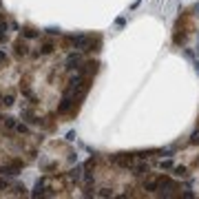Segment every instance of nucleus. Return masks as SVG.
<instances>
[{
    "label": "nucleus",
    "mask_w": 199,
    "mask_h": 199,
    "mask_svg": "<svg viewBox=\"0 0 199 199\" xmlns=\"http://www.w3.org/2000/svg\"><path fill=\"white\" fill-rule=\"evenodd\" d=\"M71 104H73V100H71V95H64V100H62V104L58 106L60 113H66V111L71 109Z\"/></svg>",
    "instance_id": "2"
},
{
    "label": "nucleus",
    "mask_w": 199,
    "mask_h": 199,
    "mask_svg": "<svg viewBox=\"0 0 199 199\" xmlns=\"http://www.w3.org/2000/svg\"><path fill=\"white\" fill-rule=\"evenodd\" d=\"M71 42H73V47H75V49L91 51V40L86 38V35H73V38H71Z\"/></svg>",
    "instance_id": "1"
},
{
    "label": "nucleus",
    "mask_w": 199,
    "mask_h": 199,
    "mask_svg": "<svg viewBox=\"0 0 199 199\" xmlns=\"http://www.w3.org/2000/svg\"><path fill=\"white\" fill-rule=\"evenodd\" d=\"M2 60H5V53H2V51H0V62H2Z\"/></svg>",
    "instance_id": "17"
},
{
    "label": "nucleus",
    "mask_w": 199,
    "mask_h": 199,
    "mask_svg": "<svg viewBox=\"0 0 199 199\" xmlns=\"http://www.w3.org/2000/svg\"><path fill=\"white\" fill-rule=\"evenodd\" d=\"M175 175H179V177L186 175V168H184V166H177V168H175Z\"/></svg>",
    "instance_id": "9"
},
{
    "label": "nucleus",
    "mask_w": 199,
    "mask_h": 199,
    "mask_svg": "<svg viewBox=\"0 0 199 199\" xmlns=\"http://www.w3.org/2000/svg\"><path fill=\"white\" fill-rule=\"evenodd\" d=\"M16 128H18V133H27V131H29L25 124H16Z\"/></svg>",
    "instance_id": "10"
},
{
    "label": "nucleus",
    "mask_w": 199,
    "mask_h": 199,
    "mask_svg": "<svg viewBox=\"0 0 199 199\" xmlns=\"http://www.w3.org/2000/svg\"><path fill=\"white\" fill-rule=\"evenodd\" d=\"M137 173H148V166H144V164L137 166Z\"/></svg>",
    "instance_id": "14"
},
{
    "label": "nucleus",
    "mask_w": 199,
    "mask_h": 199,
    "mask_svg": "<svg viewBox=\"0 0 199 199\" xmlns=\"http://www.w3.org/2000/svg\"><path fill=\"white\" fill-rule=\"evenodd\" d=\"M193 142H195V144L199 142V133H195V135H193Z\"/></svg>",
    "instance_id": "15"
},
{
    "label": "nucleus",
    "mask_w": 199,
    "mask_h": 199,
    "mask_svg": "<svg viewBox=\"0 0 199 199\" xmlns=\"http://www.w3.org/2000/svg\"><path fill=\"white\" fill-rule=\"evenodd\" d=\"M51 51H53V44H44L42 47V53H51Z\"/></svg>",
    "instance_id": "11"
},
{
    "label": "nucleus",
    "mask_w": 199,
    "mask_h": 199,
    "mask_svg": "<svg viewBox=\"0 0 199 199\" xmlns=\"http://www.w3.org/2000/svg\"><path fill=\"white\" fill-rule=\"evenodd\" d=\"M97 195H100V197H111V190H106V188H104V190H100Z\"/></svg>",
    "instance_id": "13"
},
{
    "label": "nucleus",
    "mask_w": 199,
    "mask_h": 199,
    "mask_svg": "<svg viewBox=\"0 0 199 199\" xmlns=\"http://www.w3.org/2000/svg\"><path fill=\"white\" fill-rule=\"evenodd\" d=\"M2 175H18V166H7V168H0Z\"/></svg>",
    "instance_id": "4"
},
{
    "label": "nucleus",
    "mask_w": 199,
    "mask_h": 199,
    "mask_svg": "<svg viewBox=\"0 0 199 199\" xmlns=\"http://www.w3.org/2000/svg\"><path fill=\"white\" fill-rule=\"evenodd\" d=\"M80 64V55H69V58H66V69H75V66Z\"/></svg>",
    "instance_id": "3"
},
{
    "label": "nucleus",
    "mask_w": 199,
    "mask_h": 199,
    "mask_svg": "<svg viewBox=\"0 0 199 199\" xmlns=\"http://www.w3.org/2000/svg\"><path fill=\"white\" fill-rule=\"evenodd\" d=\"M5 186H7V181H5V179H0V188H5Z\"/></svg>",
    "instance_id": "16"
},
{
    "label": "nucleus",
    "mask_w": 199,
    "mask_h": 199,
    "mask_svg": "<svg viewBox=\"0 0 199 199\" xmlns=\"http://www.w3.org/2000/svg\"><path fill=\"white\" fill-rule=\"evenodd\" d=\"M115 162H117L119 166H133V159H131V157H117Z\"/></svg>",
    "instance_id": "5"
},
{
    "label": "nucleus",
    "mask_w": 199,
    "mask_h": 199,
    "mask_svg": "<svg viewBox=\"0 0 199 199\" xmlns=\"http://www.w3.org/2000/svg\"><path fill=\"white\" fill-rule=\"evenodd\" d=\"M157 188V181H148V184H146V190H155Z\"/></svg>",
    "instance_id": "12"
},
{
    "label": "nucleus",
    "mask_w": 199,
    "mask_h": 199,
    "mask_svg": "<svg viewBox=\"0 0 199 199\" xmlns=\"http://www.w3.org/2000/svg\"><path fill=\"white\" fill-rule=\"evenodd\" d=\"M197 71H199V64H197Z\"/></svg>",
    "instance_id": "18"
},
{
    "label": "nucleus",
    "mask_w": 199,
    "mask_h": 199,
    "mask_svg": "<svg viewBox=\"0 0 199 199\" xmlns=\"http://www.w3.org/2000/svg\"><path fill=\"white\" fill-rule=\"evenodd\" d=\"M7 35V25H0V40H5Z\"/></svg>",
    "instance_id": "8"
},
{
    "label": "nucleus",
    "mask_w": 199,
    "mask_h": 199,
    "mask_svg": "<svg viewBox=\"0 0 199 199\" xmlns=\"http://www.w3.org/2000/svg\"><path fill=\"white\" fill-rule=\"evenodd\" d=\"M2 104H5V106H11V104H13V95H5V97H2Z\"/></svg>",
    "instance_id": "6"
},
{
    "label": "nucleus",
    "mask_w": 199,
    "mask_h": 199,
    "mask_svg": "<svg viewBox=\"0 0 199 199\" xmlns=\"http://www.w3.org/2000/svg\"><path fill=\"white\" fill-rule=\"evenodd\" d=\"M71 179H75V181L80 179V166H75V168L71 170Z\"/></svg>",
    "instance_id": "7"
}]
</instances>
